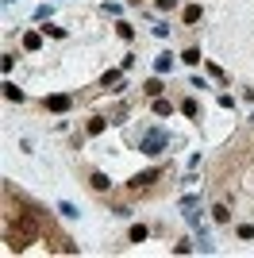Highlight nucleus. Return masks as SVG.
Returning a JSON list of instances; mask_svg holds the SVG:
<instances>
[{
	"instance_id": "nucleus-3",
	"label": "nucleus",
	"mask_w": 254,
	"mask_h": 258,
	"mask_svg": "<svg viewBox=\"0 0 254 258\" xmlns=\"http://www.w3.org/2000/svg\"><path fill=\"white\" fill-rule=\"evenodd\" d=\"M151 181H158V170H151V173H139V177L131 181V189H143V185H151Z\"/></svg>"
},
{
	"instance_id": "nucleus-4",
	"label": "nucleus",
	"mask_w": 254,
	"mask_h": 258,
	"mask_svg": "<svg viewBox=\"0 0 254 258\" xmlns=\"http://www.w3.org/2000/svg\"><path fill=\"white\" fill-rule=\"evenodd\" d=\"M23 47H27V51H39V47H43L39 31H27V35H23Z\"/></svg>"
},
{
	"instance_id": "nucleus-2",
	"label": "nucleus",
	"mask_w": 254,
	"mask_h": 258,
	"mask_svg": "<svg viewBox=\"0 0 254 258\" xmlns=\"http://www.w3.org/2000/svg\"><path fill=\"white\" fill-rule=\"evenodd\" d=\"M47 108L51 112H66L69 108V97H47Z\"/></svg>"
},
{
	"instance_id": "nucleus-11",
	"label": "nucleus",
	"mask_w": 254,
	"mask_h": 258,
	"mask_svg": "<svg viewBox=\"0 0 254 258\" xmlns=\"http://www.w3.org/2000/svg\"><path fill=\"white\" fill-rule=\"evenodd\" d=\"M104 127H108V123H104V120H89V135H101Z\"/></svg>"
},
{
	"instance_id": "nucleus-1",
	"label": "nucleus",
	"mask_w": 254,
	"mask_h": 258,
	"mask_svg": "<svg viewBox=\"0 0 254 258\" xmlns=\"http://www.w3.org/2000/svg\"><path fill=\"white\" fill-rule=\"evenodd\" d=\"M147 235H151V231H147V224H135V227L127 231V239H131V243H147Z\"/></svg>"
},
{
	"instance_id": "nucleus-9",
	"label": "nucleus",
	"mask_w": 254,
	"mask_h": 258,
	"mask_svg": "<svg viewBox=\"0 0 254 258\" xmlns=\"http://www.w3.org/2000/svg\"><path fill=\"white\" fill-rule=\"evenodd\" d=\"M154 112H158V116H169V112H173V104H169V101H154Z\"/></svg>"
},
{
	"instance_id": "nucleus-12",
	"label": "nucleus",
	"mask_w": 254,
	"mask_h": 258,
	"mask_svg": "<svg viewBox=\"0 0 254 258\" xmlns=\"http://www.w3.org/2000/svg\"><path fill=\"white\" fill-rule=\"evenodd\" d=\"M185 62H189V66H197V62H201V51H197V47H193V51H185Z\"/></svg>"
},
{
	"instance_id": "nucleus-10",
	"label": "nucleus",
	"mask_w": 254,
	"mask_h": 258,
	"mask_svg": "<svg viewBox=\"0 0 254 258\" xmlns=\"http://www.w3.org/2000/svg\"><path fill=\"white\" fill-rule=\"evenodd\" d=\"M212 216H216L220 224H227V216H231V212H227V208H223V205H216V208H212Z\"/></svg>"
},
{
	"instance_id": "nucleus-5",
	"label": "nucleus",
	"mask_w": 254,
	"mask_h": 258,
	"mask_svg": "<svg viewBox=\"0 0 254 258\" xmlns=\"http://www.w3.org/2000/svg\"><path fill=\"white\" fill-rule=\"evenodd\" d=\"M89 181H93V189H108V185H112V181H108V173H93V177H89Z\"/></svg>"
},
{
	"instance_id": "nucleus-7",
	"label": "nucleus",
	"mask_w": 254,
	"mask_h": 258,
	"mask_svg": "<svg viewBox=\"0 0 254 258\" xmlns=\"http://www.w3.org/2000/svg\"><path fill=\"white\" fill-rule=\"evenodd\" d=\"M4 97H8V101H23V89H16V85H4Z\"/></svg>"
},
{
	"instance_id": "nucleus-8",
	"label": "nucleus",
	"mask_w": 254,
	"mask_h": 258,
	"mask_svg": "<svg viewBox=\"0 0 254 258\" xmlns=\"http://www.w3.org/2000/svg\"><path fill=\"white\" fill-rule=\"evenodd\" d=\"M143 89H147V97H158V93H162V81H158V77H154V81H147V85H143Z\"/></svg>"
},
{
	"instance_id": "nucleus-6",
	"label": "nucleus",
	"mask_w": 254,
	"mask_h": 258,
	"mask_svg": "<svg viewBox=\"0 0 254 258\" xmlns=\"http://www.w3.org/2000/svg\"><path fill=\"white\" fill-rule=\"evenodd\" d=\"M201 16H204V12H201V8H197V4H189V8H185V23H197Z\"/></svg>"
}]
</instances>
